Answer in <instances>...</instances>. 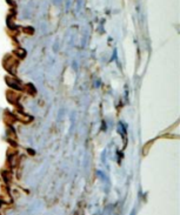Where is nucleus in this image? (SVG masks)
<instances>
[{"instance_id": "obj_1", "label": "nucleus", "mask_w": 180, "mask_h": 215, "mask_svg": "<svg viewBox=\"0 0 180 215\" xmlns=\"http://www.w3.org/2000/svg\"><path fill=\"white\" fill-rule=\"evenodd\" d=\"M0 206H1V201H0Z\"/></svg>"}]
</instances>
